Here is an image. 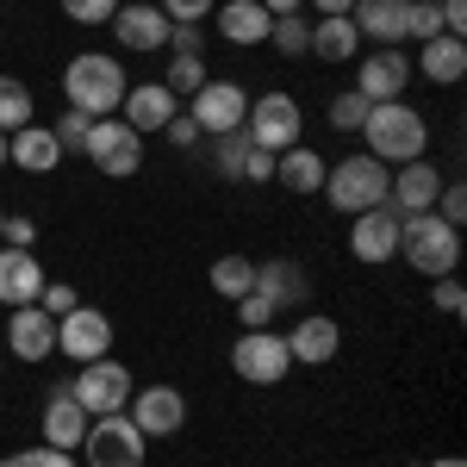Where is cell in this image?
<instances>
[{"instance_id": "74e56055", "label": "cell", "mask_w": 467, "mask_h": 467, "mask_svg": "<svg viewBox=\"0 0 467 467\" xmlns=\"http://www.w3.org/2000/svg\"><path fill=\"white\" fill-rule=\"evenodd\" d=\"M88 125H94V119H81V112H63V119L50 125V138L63 144V156H69V150H81V144H88Z\"/></svg>"}, {"instance_id": "7c38bea8", "label": "cell", "mask_w": 467, "mask_h": 467, "mask_svg": "<svg viewBox=\"0 0 467 467\" xmlns=\"http://www.w3.org/2000/svg\"><path fill=\"white\" fill-rule=\"evenodd\" d=\"M405 81H411V57H405L399 44H387V50H368V57L356 63V94L368 100V107L399 100V94H405Z\"/></svg>"}, {"instance_id": "8fae6325", "label": "cell", "mask_w": 467, "mask_h": 467, "mask_svg": "<svg viewBox=\"0 0 467 467\" xmlns=\"http://www.w3.org/2000/svg\"><path fill=\"white\" fill-rule=\"evenodd\" d=\"M57 356H69L75 368L112 356V318L100 306H75L69 318H57Z\"/></svg>"}, {"instance_id": "7402d4cb", "label": "cell", "mask_w": 467, "mask_h": 467, "mask_svg": "<svg viewBox=\"0 0 467 467\" xmlns=\"http://www.w3.org/2000/svg\"><path fill=\"white\" fill-rule=\"evenodd\" d=\"M213 19H218V37L224 44H268V26H275L262 0H218Z\"/></svg>"}, {"instance_id": "2e32d148", "label": "cell", "mask_w": 467, "mask_h": 467, "mask_svg": "<svg viewBox=\"0 0 467 467\" xmlns=\"http://www.w3.org/2000/svg\"><path fill=\"white\" fill-rule=\"evenodd\" d=\"M175 112H181V100L162 88V81H131V88H125V107H119V119H125L138 138H150V131H162Z\"/></svg>"}, {"instance_id": "f907efd6", "label": "cell", "mask_w": 467, "mask_h": 467, "mask_svg": "<svg viewBox=\"0 0 467 467\" xmlns=\"http://www.w3.org/2000/svg\"><path fill=\"white\" fill-rule=\"evenodd\" d=\"M0 169H6V131H0Z\"/></svg>"}, {"instance_id": "30bf717a", "label": "cell", "mask_w": 467, "mask_h": 467, "mask_svg": "<svg viewBox=\"0 0 467 467\" xmlns=\"http://www.w3.org/2000/svg\"><path fill=\"white\" fill-rule=\"evenodd\" d=\"M187 119L200 125V138H231V131H244V119H250L244 81H206V88H193Z\"/></svg>"}, {"instance_id": "603a6c76", "label": "cell", "mask_w": 467, "mask_h": 467, "mask_svg": "<svg viewBox=\"0 0 467 467\" xmlns=\"http://www.w3.org/2000/svg\"><path fill=\"white\" fill-rule=\"evenodd\" d=\"M250 293H262V299L281 312V306H306L312 281H306V268H299V262H281V255H275V262H255V287Z\"/></svg>"}, {"instance_id": "4dcf8cb0", "label": "cell", "mask_w": 467, "mask_h": 467, "mask_svg": "<svg viewBox=\"0 0 467 467\" xmlns=\"http://www.w3.org/2000/svg\"><path fill=\"white\" fill-rule=\"evenodd\" d=\"M268 44H275L281 57H306V50H312V19H306V13L275 19V26H268Z\"/></svg>"}, {"instance_id": "f546056e", "label": "cell", "mask_w": 467, "mask_h": 467, "mask_svg": "<svg viewBox=\"0 0 467 467\" xmlns=\"http://www.w3.org/2000/svg\"><path fill=\"white\" fill-rule=\"evenodd\" d=\"M19 125H32V88L0 75V131H19Z\"/></svg>"}, {"instance_id": "60d3db41", "label": "cell", "mask_w": 467, "mask_h": 467, "mask_svg": "<svg viewBox=\"0 0 467 467\" xmlns=\"http://www.w3.org/2000/svg\"><path fill=\"white\" fill-rule=\"evenodd\" d=\"M213 6L218 0H162V19H169V26H200Z\"/></svg>"}, {"instance_id": "816d5d0a", "label": "cell", "mask_w": 467, "mask_h": 467, "mask_svg": "<svg viewBox=\"0 0 467 467\" xmlns=\"http://www.w3.org/2000/svg\"><path fill=\"white\" fill-rule=\"evenodd\" d=\"M0 50H6V32H0Z\"/></svg>"}, {"instance_id": "484cf974", "label": "cell", "mask_w": 467, "mask_h": 467, "mask_svg": "<svg viewBox=\"0 0 467 467\" xmlns=\"http://www.w3.org/2000/svg\"><path fill=\"white\" fill-rule=\"evenodd\" d=\"M275 181L287 187V193H318L324 187V156L312 144H293L275 156Z\"/></svg>"}, {"instance_id": "3957f363", "label": "cell", "mask_w": 467, "mask_h": 467, "mask_svg": "<svg viewBox=\"0 0 467 467\" xmlns=\"http://www.w3.org/2000/svg\"><path fill=\"white\" fill-rule=\"evenodd\" d=\"M387 187H393V169L387 162H374L368 150L361 156H343L337 169H324V200H330V213H374V206H387Z\"/></svg>"}, {"instance_id": "ba28073f", "label": "cell", "mask_w": 467, "mask_h": 467, "mask_svg": "<svg viewBox=\"0 0 467 467\" xmlns=\"http://www.w3.org/2000/svg\"><path fill=\"white\" fill-rule=\"evenodd\" d=\"M81 156L100 169V175H112V181H125V175H138L144 169V138L112 112V119H94L88 125V144H81Z\"/></svg>"}, {"instance_id": "44dd1931", "label": "cell", "mask_w": 467, "mask_h": 467, "mask_svg": "<svg viewBox=\"0 0 467 467\" xmlns=\"http://www.w3.org/2000/svg\"><path fill=\"white\" fill-rule=\"evenodd\" d=\"M6 162L13 169H26V175H50L57 162H63V144L50 138V125H19V131H6Z\"/></svg>"}, {"instance_id": "277c9868", "label": "cell", "mask_w": 467, "mask_h": 467, "mask_svg": "<svg viewBox=\"0 0 467 467\" xmlns=\"http://www.w3.org/2000/svg\"><path fill=\"white\" fill-rule=\"evenodd\" d=\"M399 255H405L424 281L455 275V262H462V231L442 224L436 213H411V218H399Z\"/></svg>"}, {"instance_id": "e575fe53", "label": "cell", "mask_w": 467, "mask_h": 467, "mask_svg": "<svg viewBox=\"0 0 467 467\" xmlns=\"http://www.w3.org/2000/svg\"><path fill=\"white\" fill-rule=\"evenodd\" d=\"M57 6L75 26H112V13H119V0H57Z\"/></svg>"}, {"instance_id": "4316f807", "label": "cell", "mask_w": 467, "mask_h": 467, "mask_svg": "<svg viewBox=\"0 0 467 467\" xmlns=\"http://www.w3.org/2000/svg\"><path fill=\"white\" fill-rule=\"evenodd\" d=\"M306 57H324V63H356V57H361V37H356V26H349V13L318 19V26H312V50H306Z\"/></svg>"}, {"instance_id": "9a60e30c", "label": "cell", "mask_w": 467, "mask_h": 467, "mask_svg": "<svg viewBox=\"0 0 467 467\" xmlns=\"http://www.w3.org/2000/svg\"><path fill=\"white\" fill-rule=\"evenodd\" d=\"M436 193H442V175H436V162H431V156H418V162H399V169H393L387 206H393L399 218H411V213H431V206H436Z\"/></svg>"}, {"instance_id": "f1b7e54d", "label": "cell", "mask_w": 467, "mask_h": 467, "mask_svg": "<svg viewBox=\"0 0 467 467\" xmlns=\"http://www.w3.org/2000/svg\"><path fill=\"white\" fill-rule=\"evenodd\" d=\"M250 287H255V262H250V255H218V262H213V293H218V299L237 306Z\"/></svg>"}, {"instance_id": "5bb4252c", "label": "cell", "mask_w": 467, "mask_h": 467, "mask_svg": "<svg viewBox=\"0 0 467 467\" xmlns=\"http://www.w3.org/2000/svg\"><path fill=\"white\" fill-rule=\"evenodd\" d=\"M349 255H356V262H368V268L393 262V255H399V213H393V206L356 213V224H349Z\"/></svg>"}, {"instance_id": "ee69618b", "label": "cell", "mask_w": 467, "mask_h": 467, "mask_svg": "<svg viewBox=\"0 0 467 467\" xmlns=\"http://www.w3.org/2000/svg\"><path fill=\"white\" fill-rule=\"evenodd\" d=\"M237 181H255V187H268V181H275V156L250 144V156H244V175H237Z\"/></svg>"}, {"instance_id": "7a4b0ae2", "label": "cell", "mask_w": 467, "mask_h": 467, "mask_svg": "<svg viewBox=\"0 0 467 467\" xmlns=\"http://www.w3.org/2000/svg\"><path fill=\"white\" fill-rule=\"evenodd\" d=\"M125 69H119V57L107 50H81L69 69H63V94H69V112L81 119H112V112L125 107Z\"/></svg>"}, {"instance_id": "5b68a950", "label": "cell", "mask_w": 467, "mask_h": 467, "mask_svg": "<svg viewBox=\"0 0 467 467\" xmlns=\"http://www.w3.org/2000/svg\"><path fill=\"white\" fill-rule=\"evenodd\" d=\"M63 393H69L88 418H112V411H125V405H131V368H125V361H112V356L81 361V368H75V380H63Z\"/></svg>"}, {"instance_id": "1f68e13d", "label": "cell", "mask_w": 467, "mask_h": 467, "mask_svg": "<svg viewBox=\"0 0 467 467\" xmlns=\"http://www.w3.org/2000/svg\"><path fill=\"white\" fill-rule=\"evenodd\" d=\"M206 81H213V75H206V57H169V75H162V88H169V94H193V88H206Z\"/></svg>"}, {"instance_id": "836d02e7", "label": "cell", "mask_w": 467, "mask_h": 467, "mask_svg": "<svg viewBox=\"0 0 467 467\" xmlns=\"http://www.w3.org/2000/svg\"><path fill=\"white\" fill-rule=\"evenodd\" d=\"M361 119H368V100H361L356 88H343V94H337V100H330V125H337V131H349V138H356V131H361Z\"/></svg>"}, {"instance_id": "ac0fdd59", "label": "cell", "mask_w": 467, "mask_h": 467, "mask_svg": "<svg viewBox=\"0 0 467 467\" xmlns=\"http://www.w3.org/2000/svg\"><path fill=\"white\" fill-rule=\"evenodd\" d=\"M44 281H50V275L37 268V250L0 244V306H37Z\"/></svg>"}, {"instance_id": "7bdbcfd3", "label": "cell", "mask_w": 467, "mask_h": 467, "mask_svg": "<svg viewBox=\"0 0 467 467\" xmlns=\"http://www.w3.org/2000/svg\"><path fill=\"white\" fill-rule=\"evenodd\" d=\"M0 244H13V250H37V224H32V218H6V224H0Z\"/></svg>"}, {"instance_id": "d6a6232c", "label": "cell", "mask_w": 467, "mask_h": 467, "mask_svg": "<svg viewBox=\"0 0 467 467\" xmlns=\"http://www.w3.org/2000/svg\"><path fill=\"white\" fill-rule=\"evenodd\" d=\"M405 37H418V44L449 37L442 32V6H436V0H411V6H405Z\"/></svg>"}, {"instance_id": "83f0119b", "label": "cell", "mask_w": 467, "mask_h": 467, "mask_svg": "<svg viewBox=\"0 0 467 467\" xmlns=\"http://www.w3.org/2000/svg\"><path fill=\"white\" fill-rule=\"evenodd\" d=\"M418 69L431 75L436 88H455V81L467 75V44L462 37H431V44L418 50Z\"/></svg>"}, {"instance_id": "9c48e42d", "label": "cell", "mask_w": 467, "mask_h": 467, "mask_svg": "<svg viewBox=\"0 0 467 467\" xmlns=\"http://www.w3.org/2000/svg\"><path fill=\"white\" fill-rule=\"evenodd\" d=\"M81 455H88V467H144L150 436L138 431L125 411H112V418H94V424H88Z\"/></svg>"}, {"instance_id": "8d00e7d4", "label": "cell", "mask_w": 467, "mask_h": 467, "mask_svg": "<svg viewBox=\"0 0 467 467\" xmlns=\"http://www.w3.org/2000/svg\"><path fill=\"white\" fill-rule=\"evenodd\" d=\"M37 306H44L50 318H69L75 306H81V293H75L69 281H44V293H37Z\"/></svg>"}, {"instance_id": "c3c4849f", "label": "cell", "mask_w": 467, "mask_h": 467, "mask_svg": "<svg viewBox=\"0 0 467 467\" xmlns=\"http://www.w3.org/2000/svg\"><path fill=\"white\" fill-rule=\"evenodd\" d=\"M306 6H318V19H330V13H349L356 0H306Z\"/></svg>"}, {"instance_id": "d6986e66", "label": "cell", "mask_w": 467, "mask_h": 467, "mask_svg": "<svg viewBox=\"0 0 467 467\" xmlns=\"http://www.w3.org/2000/svg\"><path fill=\"white\" fill-rule=\"evenodd\" d=\"M405 6H411V0H356V6H349V26H356L361 44L387 50V44L405 37Z\"/></svg>"}, {"instance_id": "f5cc1de1", "label": "cell", "mask_w": 467, "mask_h": 467, "mask_svg": "<svg viewBox=\"0 0 467 467\" xmlns=\"http://www.w3.org/2000/svg\"><path fill=\"white\" fill-rule=\"evenodd\" d=\"M0 224H6V213H0Z\"/></svg>"}, {"instance_id": "ab89813d", "label": "cell", "mask_w": 467, "mask_h": 467, "mask_svg": "<svg viewBox=\"0 0 467 467\" xmlns=\"http://www.w3.org/2000/svg\"><path fill=\"white\" fill-rule=\"evenodd\" d=\"M237 318H244V330H268V324L281 318V312H275L262 293H244V299H237Z\"/></svg>"}, {"instance_id": "7dc6e473", "label": "cell", "mask_w": 467, "mask_h": 467, "mask_svg": "<svg viewBox=\"0 0 467 467\" xmlns=\"http://www.w3.org/2000/svg\"><path fill=\"white\" fill-rule=\"evenodd\" d=\"M262 6H268V19H287V13H299L306 0H262Z\"/></svg>"}, {"instance_id": "f6af8a7d", "label": "cell", "mask_w": 467, "mask_h": 467, "mask_svg": "<svg viewBox=\"0 0 467 467\" xmlns=\"http://www.w3.org/2000/svg\"><path fill=\"white\" fill-rule=\"evenodd\" d=\"M162 138H169V144H175V150H193V144H200V125H193L187 112H175V119L162 125Z\"/></svg>"}, {"instance_id": "ffe728a7", "label": "cell", "mask_w": 467, "mask_h": 467, "mask_svg": "<svg viewBox=\"0 0 467 467\" xmlns=\"http://www.w3.org/2000/svg\"><path fill=\"white\" fill-rule=\"evenodd\" d=\"M337 349H343V330H337V318H324V312H306V318L287 330V356L306 361V368H324Z\"/></svg>"}, {"instance_id": "e0dca14e", "label": "cell", "mask_w": 467, "mask_h": 467, "mask_svg": "<svg viewBox=\"0 0 467 467\" xmlns=\"http://www.w3.org/2000/svg\"><path fill=\"white\" fill-rule=\"evenodd\" d=\"M6 349H13L19 361H50V356H57V318H50L44 306H13Z\"/></svg>"}, {"instance_id": "8992f818", "label": "cell", "mask_w": 467, "mask_h": 467, "mask_svg": "<svg viewBox=\"0 0 467 467\" xmlns=\"http://www.w3.org/2000/svg\"><path fill=\"white\" fill-rule=\"evenodd\" d=\"M244 138H250L255 150H268V156H281V150H293L299 138H306V112H299V100L293 94H255L250 100V119H244Z\"/></svg>"}, {"instance_id": "f35d334b", "label": "cell", "mask_w": 467, "mask_h": 467, "mask_svg": "<svg viewBox=\"0 0 467 467\" xmlns=\"http://www.w3.org/2000/svg\"><path fill=\"white\" fill-rule=\"evenodd\" d=\"M0 467H75V455H69V449H50V442H44V449H26V455H6Z\"/></svg>"}, {"instance_id": "d590c367", "label": "cell", "mask_w": 467, "mask_h": 467, "mask_svg": "<svg viewBox=\"0 0 467 467\" xmlns=\"http://www.w3.org/2000/svg\"><path fill=\"white\" fill-rule=\"evenodd\" d=\"M244 156H250V138L244 131H231V138H218V150H213V162H218V175H244Z\"/></svg>"}, {"instance_id": "4fadbf2b", "label": "cell", "mask_w": 467, "mask_h": 467, "mask_svg": "<svg viewBox=\"0 0 467 467\" xmlns=\"http://www.w3.org/2000/svg\"><path fill=\"white\" fill-rule=\"evenodd\" d=\"M125 418L144 436H181V424H187V393L181 387H138L131 405H125Z\"/></svg>"}, {"instance_id": "681fc988", "label": "cell", "mask_w": 467, "mask_h": 467, "mask_svg": "<svg viewBox=\"0 0 467 467\" xmlns=\"http://www.w3.org/2000/svg\"><path fill=\"white\" fill-rule=\"evenodd\" d=\"M424 467H467L462 455H436V462H424Z\"/></svg>"}, {"instance_id": "52a82bcc", "label": "cell", "mask_w": 467, "mask_h": 467, "mask_svg": "<svg viewBox=\"0 0 467 467\" xmlns=\"http://www.w3.org/2000/svg\"><path fill=\"white\" fill-rule=\"evenodd\" d=\"M287 368H293V356H287V337L268 324V330H244L237 343H231V374L237 380H250V387H281L287 380Z\"/></svg>"}, {"instance_id": "b9f144b4", "label": "cell", "mask_w": 467, "mask_h": 467, "mask_svg": "<svg viewBox=\"0 0 467 467\" xmlns=\"http://www.w3.org/2000/svg\"><path fill=\"white\" fill-rule=\"evenodd\" d=\"M431 299H436V312H449V318H462V306H467V293H462V281H455V275H436Z\"/></svg>"}, {"instance_id": "cb8c5ba5", "label": "cell", "mask_w": 467, "mask_h": 467, "mask_svg": "<svg viewBox=\"0 0 467 467\" xmlns=\"http://www.w3.org/2000/svg\"><path fill=\"white\" fill-rule=\"evenodd\" d=\"M112 37L125 50H162L169 44V19H162V6H119L112 13Z\"/></svg>"}, {"instance_id": "d4e9b609", "label": "cell", "mask_w": 467, "mask_h": 467, "mask_svg": "<svg viewBox=\"0 0 467 467\" xmlns=\"http://www.w3.org/2000/svg\"><path fill=\"white\" fill-rule=\"evenodd\" d=\"M88 424H94V418H88L63 387L44 399V442H50V449H69V455H75V449H81V436H88Z\"/></svg>"}, {"instance_id": "6da1fadb", "label": "cell", "mask_w": 467, "mask_h": 467, "mask_svg": "<svg viewBox=\"0 0 467 467\" xmlns=\"http://www.w3.org/2000/svg\"><path fill=\"white\" fill-rule=\"evenodd\" d=\"M356 138L368 144V156L387 162V169L431 156V125H424V112L405 107V100H380V107H368V119H361Z\"/></svg>"}, {"instance_id": "bcb514c9", "label": "cell", "mask_w": 467, "mask_h": 467, "mask_svg": "<svg viewBox=\"0 0 467 467\" xmlns=\"http://www.w3.org/2000/svg\"><path fill=\"white\" fill-rule=\"evenodd\" d=\"M436 6H442V32L462 37L467 32V0H436Z\"/></svg>"}]
</instances>
